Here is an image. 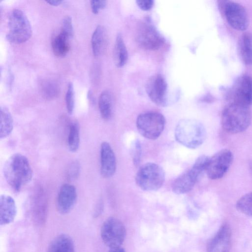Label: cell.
Segmentation results:
<instances>
[{
	"mask_svg": "<svg viewBox=\"0 0 252 252\" xmlns=\"http://www.w3.org/2000/svg\"><path fill=\"white\" fill-rule=\"evenodd\" d=\"M108 252H125V250L120 247L110 248Z\"/></svg>",
	"mask_w": 252,
	"mask_h": 252,
	"instance_id": "obj_35",
	"label": "cell"
},
{
	"mask_svg": "<svg viewBox=\"0 0 252 252\" xmlns=\"http://www.w3.org/2000/svg\"><path fill=\"white\" fill-rule=\"evenodd\" d=\"M210 157L206 156H201L198 157L195 160L191 168L200 177L206 172Z\"/></svg>",
	"mask_w": 252,
	"mask_h": 252,
	"instance_id": "obj_28",
	"label": "cell"
},
{
	"mask_svg": "<svg viewBox=\"0 0 252 252\" xmlns=\"http://www.w3.org/2000/svg\"><path fill=\"white\" fill-rule=\"evenodd\" d=\"M240 52L244 63L252 65V34L245 32L240 40Z\"/></svg>",
	"mask_w": 252,
	"mask_h": 252,
	"instance_id": "obj_23",
	"label": "cell"
},
{
	"mask_svg": "<svg viewBox=\"0 0 252 252\" xmlns=\"http://www.w3.org/2000/svg\"><path fill=\"white\" fill-rule=\"evenodd\" d=\"M67 145L71 152H76L80 145V131L78 124L75 122L70 124L69 127V133Z\"/></svg>",
	"mask_w": 252,
	"mask_h": 252,
	"instance_id": "obj_26",
	"label": "cell"
},
{
	"mask_svg": "<svg viewBox=\"0 0 252 252\" xmlns=\"http://www.w3.org/2000/svg\"><path fill=\"white\" fill-rule=\"evenodd\" d=\"M116 169V159L114 151L107 142H103L100 146V172L105 178L114 175Z\"/></svg>",
	"mask_w": 252,
	"mask_h": 252,
	"instance_id": "obj_15",
	"label": "cell"
},
{
	"mask_svg": "<svg viewBox=\"0 0 252 252\" xmlns=\"http://www.w3.org/2000/svg\"><path fill=\"white\" fill-rule=\"evenodd\" d=\"M46 2L50 5H52L53 6H58V5H59L60 4H61L62 3V2H63V1L50 0H46Z\"/></svg>",
	"mask_w": 252,
	"mask_h": 252,
	"instance_id": "obj_36",
	"label": "cell"
},
{
	"mask_svg": "<svg viewBox=\"0 0 252 252\" xmlns=\"http://www.w3.org/2000/svg\"><path fill=\"white\" fill-rule=\"evenodd\" d=\"M128 57L127 51L121 33L116 37L113 58L115 65L121 67L127 62Z\"/></svg>",
	"mask_w": 252,
	"mask_h": 252,
	"instance_id": "obj_22",
	"label": "cell"
},
{
	"mask_svg": "<svg viewBox=\"0 0 252 252\" xmlns=\"http://www.w3.org/2000/svg\"><path fill=\"white\" fill-rule=\"evenodd\" d=\"M3 174L6 182L15 192H19L33 177V171L28 159L20 153L14 154L7 159Z\"/></svg>",
	"mask_w": 252,
	"mask_h": 252,
	"instance_id": "obj_1",
	"label": "cell"
},
{
	"mask_svg": "<svg viewBox=\"0 0 252 252\" xmlns=\"http://www.w3.org/2000/svg\"><path fill=\"white\" fill-rule=\"evenodd\" d=\"M232 102L248 106L252 105V77L243 75L236 81L233 91Z\"/></svg>",
	"mask_w": 252,
	"mask_h": 252,
	"instance_id": "obj_13",
	"label": "cell"
},
{
	"mask_svg": "<svg viewBox=\"0 0 252 252\" xmlns=\"http://www.w3.org/2000/svg\"><path fill=\"white\" fill-rule=\"evenodd\" d=\"M7 40L15 44L25 42L32 34V27L25 13L15 9L10 13L8 22Z\"/></svg>",
	"mask_w": 252,
	"mask_h": 252,
	"instance_id": "obj_4",
	"label": "cell"
},
{
	"mask_svg": "<svg viewBox=\"0 0 252 252\" xmlns=\"http://www.w3.org/2000/svg\"><path fill=\"white\" fill-rule=\"evenodd\" d=\"M132 156L133 164L138 166L140 162L141 157V146L138 140H136L132 146Z\"/></svg>",
	"mask_w": 252,
	"mask_h": 252,
	"instance_id": "obj_30",
	"label": "cell"
},
{
	"mask_svg": "<svg viewBox=\"0 0 252 252\" xmlns=\"http://www.w3.org/2000/svg\"><path fill=\"white\" fill-rule=\"evenodd\" d=\"M236 207L240 212L252 218V192L241 197L237 201Z\"/></svg>",
	"mask_w": 252,
	"mask_h": 252,
	"instance_id": "obj_27",
	"label": "cell"
},
{
	"mask_svg": "<svg viewBox=\"0 0 252 252\" xmlns=\"http://www.w3.org/2000/svg\"><path fill=\"white\" fill-rule=\"evenodd\" d=\"M13 120L9 109L5 106L0 108V138L7 137L13 129Z\"/></svg>",
	"mask_w": 252,
	"mask_h": 252,
	"instance_id": "obj_21",
	"label": "cell"
},
{
	"mask_svg": "<svg viewBox=\"0 0 252 252\" xmlns=\"http://www.w3.org/2000/svg\"><path fill=\"white\" fill-rule=\"evenodd\" d=\"M65 100L67 112L69 114L71 115L74 111L75 102L74 87L71 82L68 85Z\"/></svg>",
	"mask_w": 252,
	"mask_h": 252,
	"instance_id": "obj_29",
	"label": "cell"
},
{
	"mask_svg": "<svg viewBox=\"0 0 252 252\" xmlns=\"http://www.w3.org/2000/svg\"><path fill=\"white\" fill-rule=\"evenodd\" d=\"M165 125L164 116L157 112H148L140 114L136 120L139 132L146 138L155 140L162 132Z\"/></svg>",
	"mask_w": 252,
	"mask_h": 252,
	"instance_id": "obj_6",
	"label": "cell"
},
{
	"mask_svg": "<svg viewBox=\"0 0 252 252\" xmlns=\"http://www.w3.org/2000/svg\"><path fill=\"white\" fill-rule=\"evenodd\" d=\"M70 38L60 31L52 39L51 46L54 55L58 57H63L70 50L69 40Z\"/></svg>",
	"mask_w": 252,
	"mask_h": 252,
	"instance_id": "obj_20",
	"label": "cell"
},
{
	"mask_svg": "<svg viewBox=\"0 0 252 252\" xmlns=\"http://www.w3.org/2000/svg\"><path fill=\"white\" fill-rule=\"evenodd\" d=\"M165 180L163 169L155 163L148 162L142 165L135 177L137 186L143 190L154 191L160 189Z\"/></svg>",
	"mask_w": 252,
	"mask_h": 252,
	"instance_id": "obj_5",
	"label": "cell"
},
{
	"mask_svg": "<svg viewBox=\"0 0 252 252\" xmlns=\"http://www.w3.org/2000/svg\"><path fill=\"white\" fill-rule=\"evenodd\" d=\"M200 177L192 169L187 170L178 177L173 183V191L178 194H184L190 191Z\"/></svg>",
	"mask_w": 252,
	"mask_h": 252,
	"instance_id": "obj_16",
	"label": "cell"
},
{
	"mask_svg": "<svg viewBox=\"0 0 252 252\" xmlns=\"http://www.w3.org/2000/svg\"><path fill=\"white\" fill-rule=\"evenodd\" d=\"M77 198L76 188L72 185L64 184L60 190L57 200V208L62 214L69 213L74 206Z\"/></svg>",
	"mask_w": 252,
	"mask_h": 252,
	"instance_id": "obj_14",
	"label": "cell"
},
{
	"mask_svg": "<svg viewBox=\"0 0 252 252\" xmlns=\"http://www.w3.org/2000/svg\"><path fill=\"white\" fill-rule=\"evenodd\" d=\"M220 5L226 21L232 28L240 31L248 28V16L242 5L230 0L220 1Z\"/></svg>",
	"mask_w": 252,
	"mask_h": 252,
	"instance_id": "obj_7",
	"label": "cell"
},
{
	"mask_svg": "<svg viewBox=\"0 0 252 252\" xmlns=\"http://www.w3.org/2000/svg\"><path fill=\"white\" fill-rule=\"evenodd\" d=\"M146 91L151 100L157 105L165 106L168 104L167 85L161 74L154 75L148 79Z\"/></svg>",
	"mask_w": 252,
	"mask_h": 252,
	"instance_id": "obj_11",
	"label": "cell"
},
{
	"mask_svg": "<svg viewBox=\"0 0 252 252\" xmlns=\"http://www.w3.org/2000/svg\"><path fill=\"white\" fill-rule=\"evenodd\" d=\"M98 107L103 119L109 120L112 111V98L109 91H105L101 93L98 99Z\"/></svg>",
	"mask_w": 252,
	"mask_h": 252,
	"instance_id": "obj_25",
	"label": "cell"
},
{
	"mask_svg": "<svg viewBox=\"0 0 252 252\" xmlns=\"http://www.w3.org/2000/svg\"><path fill=\"white\" fill-rule=\"evenodd\" d=\"M231 246V230L227 224H222L208 242L207 252H229Z\"/></svg>",
	"mask_w": 252,
	"mask_h": 252,
	"instance_id": "obj_12",
	"label": "cell"
},
{
	"mask_svg": "<svg viewBox=\"0 0 252 252\" xmlns=\"http://www.w3.org/2000/svg\"><path fill=\"white\" fill-rule=\"evenodd\" d=\"M16 214V206L14 199L10 195L1 194L0 197V224L12 222Z\"/></svg>",
	"mask_w": 252,
	"mask_h": 252,
	"instance_id": "obj_17",
	"label": "cell"
},
{
	"mask_svg": "<svg viewBox=\"0 0 252 252\" xmlns=\"http://www.w3.org/2000/svg\"><path fill=\"white\" fill-rule=\"evenodd\" d=\"M101 237L104 244L109 248L120 247L126 236V228L119 219L110 217L105 220L100 231Z\"/></svg>",
	"mask_w": 252,
	"mask_h": 252,
	"instance_id": "obj_8",
	"label": "cell"
},
{
	"mask_svg": "<svg viewBox=\"0 0 252 252\" xmlns=\"http://www.w3.org/2000/svg\"><path fill=\"white\" fill-rule=\"evenodd\" d=\"M252 115L250 106L231 102L223 110L221 124L223 130L230 134L242 132L250 125Z\"/></svg>",
	"mask_w": 252,
	"mask_h": 252,
	"instance_id": "obj_2",
	"label": "cell"
},
{
	"mask_svg": "<svg viewBox=\"0 0 252 252\" xmlns=\"http://www.w3.org/2000/svg\"><path fill=\"white\" fill-rule=\"evenodd\" d=\"M47 252H75L73 242L67 235H59L51 242Z\"/></svg>",
	"mask_w": 252,
	"mask_h": 252,
	"instance_id": "obj_19",
	"label": "cell"
},
{
	"mask_svg": "<svg viewBox=\"0 0 252 252\" xmlns=\"http://www.w3.org/2000/svg\"><path fill=\"white\" fill-rule=\"evenodd\" d=\"M135 37L140 46L149 50H157L164 43L163 37L152 25L147 23L138 24Z\"/></svg>",
	"mask_w": 252,
	"mask_h": 252,
	"instance_id": "obj_10",
	"label": "cell"
},
{
	"mask_svg": "<svg viewBox=\"0 0 252 252\" xmlns=\"http://www.w3.org/2000/svg\"><path fill=\"white\" fill-rule=\"evenodd\" d=\"M106 42V30L104 27L98 25L94 30L91 39L92 51L95 57H99L104 52Z\"/></svg>",
	"mask_w": 252,
	"mask_h": 252,
	"instance_id": "obj_18",
	"label": "cell"
},
{
	"mask_svg": "<svg viewBox=\"0 0 252 252\" xmlns=\"http://www.w3.org/2000/svg\"><path fill=\"white\" fill-rule=\"evenodd\" d=\"M206 130L200 122L184 119L177 124L175 129L176 140L184 146L195 149L200 146L206 138Z\"/></svg>",
	"mask_w": 252,
	"mask_h": 252,
	"instance_id": "obj_3",
	"label": "cell"
},
{
	"mask_svg": "<svg viewBox=\"0 0 252 252\" xmlns=\"http://www.w3.org/2000/svg\"><path fill=\"white\" fill-rule=\"evenodd\" d=\"M61 30L62 32L67 34L70 38L73 35V28L71 17L69 16H65L63 20Z\"/></svg>",
	"mask_w": 252,
	"mask_h": 252,
	"instance_id": "obj_31",
	"label": "cell"
},
{
	"mask_svg": "<svg viewBox=\"0 0 252 252\" xmlns=\"http://www.w3.org/2000/svg\"><path fill=\"white\" fill-rule=\"evenodd\" d=\"M90 2L92 12L95 14H97L106 5V1L103 0H93Z\"/></svg>",
	"mask_w": 252,
	"mask_h": 252,
	"instance_id": "obj_33",
	"label": "cell"
},
{
	"mask_svg": "<svg viewBox=\"0 0 252 252\" xmlns=\"http://www.w3.org/2000/svg\"><path fill=\"white\" fill-rule=\"evenodd\" d=\"M80 171V166L77 161L72 162L69 165L67 175L70 180H75L78 178Z\"/></svg>",
	"mask_w": 252,
	"mask_h": 252,
	"instance_id": "obj_32",
	"label": "cell"
},
{
	"mask_svg": "<svg viewBox=\"0 0 252 252\" xmlns=\"http://www.w3.org/2000/svg\"><path fill=\"white\" fill-rule=\"evenodd\" d=\"M39 89L43 97L49 100L56 98L60 93L59 85L49 79L41 80L39 82Z\"/></svg>",
	"mask_w": 252,
	"mask_h": 252,
	"instance_id": "obj_24",
	"label": "cell"
},
{
	"mask_svg": "<svg viewBox=\"0 0 252 252\" xmlns=\"http://www.w3.org/2000/svg\"><path fill=\"white\" fill-rule=\"evenodd\" d=\"M233 158L232 153L227 149H221L210 157L206 171L208 178L217 180L223 177L230 167Z\"/></svg>",
	"mask_w": 252,
	"mask_h": 252,
	"instance_id": "obj_9",
	"label": "cell"
},
{
	"mask_svg": "<svg viewBox=\"0 0 252 252\" xmlns=\"http://www.w3.org/2000/svg\"><path fill=\"white\" fill-rule=\"evenodd\" d=\"M139 7L143 10H149L154 5L153 0H137L136 1Z\"/></svg>",
	"mask_w": 252,
	"mask_h": 252,
	"instance_id": "obj_34",
	"label": "cell"
}]
</instances>
